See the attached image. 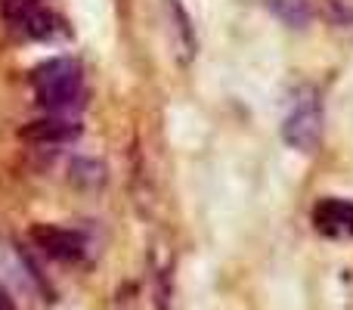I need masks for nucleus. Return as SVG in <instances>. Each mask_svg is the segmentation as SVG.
I'll list each match as a JSON object with an SVG mask.
<instances>
[{
	"mask_svg": "<svg viewBox=\"0 0 353 310\" xmlns=\"http://www.w3.org/2000/svg\"><path fill=\"white\" fill-rule=\"evenodd\" d=\"M31 84L43 109L65 115L81 99V68L74 59H47L31 72Z\"/></svg>",
	"mask_w": 353,
	"mask_h": 310,
	"instance_id": "f257e3e1",
	"label": "nucleus"
},
{
	"mask_svg": "<svg viewBox=\"0 0 353 310\" xmlns=\"http://www.w3.org/2000/svg\"><path fill=\"white\" fill-rule=\"evenodd\" d=\"M282 140L298 153H313L323 140V103L313 87H301L292 99L285 122H282Z\"/></svg>",
	"mask_w": 353,
	"mask_h": 310,
	"instance_id": "f03ea898",
	"label": "nucleus"
},
{
	"mask_svg": "<svg viewBox=\"0 0 353 310\" xmlns=\"http://www.w3.org/2000/svg\"><path fill=\"white\" fill-rule=\"evenodd\" d=\"M31 242L37 251H43L53 261H78L84 255V236L65 226H53V224H37L31 226Z\"/></svg>",
	"mask_w": 353,
	"mask_h": 310,
	"instance_id": "7ed1b4c3",
	"label": "nucleus"
},
{
	"mask_svg": "<svg viewBox=\"0 0 353 310\" xmlns=\"http://www.w3.org/2000/svg\"><path fill=\"white\" fill-rule=\"evenodd\" d=\"M313 224L323 236L344 239L353 236V202L344 199H323L313 208Z\"/></svg>",
	"mask_w": 353,
	"mask_h": 310,
	"instance_id": "20e7f679",
	"label": "nucleus"
},
{
	"mask_svg": "<svg viewBox=\"0 0 353 310\" xmlns=\"http://www.w3.org/2000/svg\"><path fill=\"white\" fill-rule=\"evenodd\" d=\"M81 134V124L68 115H47L34 118L22 128V140L28 143H72Z\"/></svg>",
	"mask_w": 353,
	"mask_h": 310,
	"instance_id": "39448f33",
	"label": "nucleus"
},
{
	"mask_svg": "<svg viewBox=\"0 0 353 310\" xmlns=\"http://www.w3.org/2000/svg\"><path fill=\"white\" fill-rule=\"evenodd\" d=\"M165 10H168V22H171V31H174L176 53L189 62L195 56V31H192V22H189V12L180 6V0H165Z\"/></svg>",
	"mask_w": 353,
	"mask_h": 310,
	"instance_id": "423d86ee",
	"label": "nucleus"
},
{
	"mask_svg": "<svg viewBox=\"0 0 353 310\" xmlns=\"http://www.w3.org/2000/svg\"><path fill=\"white\" fill-rule=\"evenodd\" d=\"M62 25H65V22H62L59 16H53V12L43 10V6H37V10L31 12V16L25 19V22L19 25L16 31L34 37V41H56V37L65 35V28H62Z\"/></svg>",
	"mask_w": 353,
	"mask_h": 310,
	"instance_id": "0eeeda50",
	"label": "nucleus"
},
{
	"mask_svg": "<svg viewBox=\"0 0 353 310\" xmlns=\"http://www.w3.org/2000/svg\"><path fill=\"white\" fill-rule=\"evenodd\" d=\"M267 6L292 28H304L310 22V6L307 0H267Z\"/></svg>",
	"mask_w": 353,
	"mask_h": 310,
	"instance_id": "6e6552de",
	"label": "nucleus"
},
{
	"mask_svg": "<svg viewBox=\"0 0 353 310\" xmlns=\"http://www.w3.org/2000/svg\"><path fill=\"white\" fill-rule=\"evenodd\" d=\"M72 180L81 189H97L103 183V164L93 162V158H81V162L72 164Z\"/></svg>",
	"mask_w": 353,
	"mask_h": 310,
	"instance_id": "1a4fd4ad",
	"label": "nucleus"
},
{
	"mask_svg": "<svg viewBox=\"0 0 353 310\" xmlns=\"http://www.w3.org/2000/svg\"><path fill=\"white\" fill-rule=\"evenodd\" d=\"M0 310H16V304H12V298L3 292V289H0Z\"/></svg>",
	"mask_w": 353,
	"mask_h": 310,
	"instance_id": "9d476101",
	"label": "nucleus"
}]
</instances>
